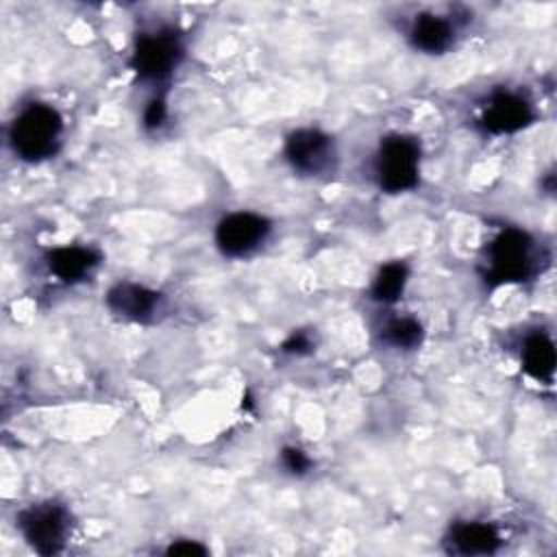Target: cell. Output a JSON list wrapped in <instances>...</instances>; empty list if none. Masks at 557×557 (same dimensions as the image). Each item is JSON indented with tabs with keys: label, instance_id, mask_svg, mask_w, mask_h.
<instances>
[{
	"label": "cell",
	"instance_id": "obj_9",
	"mask_svg": "<svg viewBox=\"0 0 557 557\" xmlns=\"http://www.w3.org/2000/svg\"><path fill=\"white\" fill-rule=\"evenodd\" d=\"M161 305V294L137 283H117L107 294V307L126 320H150Z\"/></svg>",
	"mask_w": 557,
	"mask_h": 557
},
{
	"label": "cell",
	"instance_id": "obj_1",
	"mask_svg": "<svg viewBox=\"0 0 557 557\" xmlns=\"http://www.w3.org/2000/svg\"><path fill=\"white\" fill-rule=\"evenodd\" d=\"M63 133V117L44 102L26 104L9 128L13 152L24 161H41L57 152Z\"/></svg>",
	"mask_w": 557,
	"mask_h": 557
},
{
	"label": "cell",
	"instance_id": "obj_5",
	"mask_svg": "<svg viewBox=\"0 0 557 557\" xmlns=\"http://www.w3.org/2000/svg\"><path fill=\"white\" fill-rule=\"evenodd\" d=\"M183 59V44L172 30L144 33L137 37L131 67L141 81H161L174 72Z\"/></svg>",
	"mask_w": 557,
	"mask_h": 557
},
{
	"label": "cell",
	"instance_id": "obj_6",
	"mask_svg": "<svg viewBox=\"0 0 557 557\" xmlns=\"http://www.w3.org/2000/svg\"><path fill=\"white\" fill-rule=\"evenodd\" d=\"M285 159L294 172L320 176L333 170L335 146L320 128H298L285 139Z\"/></svg>",
	"mask_w": 557,
	"mask_h": 557
},
{
	"label": "cell",
	"instance_id": "obj_13",
	"mask_svg": "<svg viewBox=\"0 0 557 557\" xmlns=\"http://www.w3.org/2000/svg\"><path fill=\"white\" fill-rule=\"evenodd\" d=\"M520 357H522V368L531 379L544 381V383H548L553 379L557 357H555V346L548 335H544V333L529 335L524 339Z\"/></svg>",
	"mask_w": 557,
	"mask_h": 557
},
{
	"label": "cell",
	"instance_id": "obj_18",
	"mask_svg": "<svg viewBox=\"0 0 557 557\" xmlns=\"http://www.w3.org/2000/svg\"><path fill=\"white\" fill-rule=\"evenodd\" d=\"M311 348H313L311 337H309L305 331L292 333V335L285 339V344H283V350L289 352V355H307Z\"/></svg>",
	"mask_w": 557,
	"mask_h": 557
},
{
	"label": "cell",
	"instance_id": "obj_7",
	"mask_svg": "<svg viewBox=\"0 0 557 557\" xmlns=\"http://www.w3.org/2000/svg\"><path fill=\"white\" fill-rule=\"evenodd\" d=\"M270 233V222L252 211L224 215L215 226V246L226 257H246L257 250Z\"/></svg>",
	"mask_w": 557,
	"mask_h": 557
},
{
	"label": "cell",
	"instance_id": "obj_14",
	"mask_svg": "<svg viewBox=\"0 0 557 557\" xmlns=\"http://www.w3.org/2000/svg\"><path fill=\"white\" fill-rule=\"evenodd\" d=\"M407 276H409V270L403 261L385 263L372 281V287H370L372 298L376 302H383V305L396 302L400 298V294L405 292Z\"/></svg>",
	"mask_w": 557,
	"mask_h": 557
},
{
	"label": "cell",
	"instance_id": "obj_19",
	"mask_svg": "<svg viewBox=\"0 0 557 557\" xmlns=\"http://www.w3.org/2000/svg\"><path fill=\"white\" fill-rule=\"evenodd\" d=\"M170 555H207V548L194 540H178L168 546Z\"/></svg>",
	"mask_w": 557,
	"mask_h": 557
},
{
	"label": "cell",
	"instance_id": "obj_15",
	"mask_svg": "<svg viewBox=\"0 0 557 557\" xmlns=\"http://www.w3.org/2000/svg\"><path fill=\"white\" fill-rule=\"evenodd\" d=\"M385 339L396 348H416L422 342V324L416 318H396L387 324Z\"/></svg>",
	"mask_w": 557,
	"mask_h": 557
},
{
	"label": "cell",
	"instance_id": "obj_8",
	"mask_svg": "<svg viewBox=\"0 0 557 557\" xmlns=\"http://www.w3.org/2000/svg\"><path fill=\"white\" fill-rule=\"evenodd\" d=\"M533 120V107L516 91L494 94L481 113V124L492 135H509L529 126Z\"/></svg>",
	"mask_w": 557,
	"mask_h": 557
},
{
	"label": "cell",
	"instance_id": "obj_4",
	"mask_svg": "<svg viewBox=\"0 0 557 557\" xmlns=\"http://www.w3.org/2000/svg\"><path fill=\"white\" fill-rule=\"evenodd\" d=\"M20 531L24 540L41 555H54L63 548L70 533V513L63 505L39 503L20 513Z\"/></svg>",
	"mask_w": 557,
	"mask_h": 557
},
{
	"label": "cell",
	"instance_id": "obj_16",
	"mask_svg": "<svg viewBox=\"0 0 557 557\" xmlns=\"http://www.w3.org/2000/svg\"><path fill=\"white\" fill-rule=\"evenodd\" d=\"M281 461H283L285 470H289L292 474H305L311 466V459L305 455V450H300L296 446H285L281 450Z\"/></svg>",
	"mask_w": 557,
	"mask_h": 557
},
{
	"label": "cell",
	"instance_id": "obj_11",
	"mask_svg": "<svg viewBox=\"0 0 557 557\" xmlns=\"http://www.w3.org/2000/svg\"><path fill=\"white\" fill-rule=\"evenodd\" d=\"M450 550L459 555H490L498 548L500 537L487 522H457L448 533Z\"/></svg>",
	"mask_w": 557,
	"mask_h": 557
},
{
	"label": "cell",
	"instance_id": "obj_10",
	"mask_svg": "<svg viewBox=\"0 0 557 557\" xmlns=\"http://www.w3.org/2000/svg\"><path fill=\"white\" fill-rule=\"evenodd\" d=\"M409 41L416 50L424 54H442L455 41L453 24L437 13H420L411 22Z\"/></svg>",
	"mask_w": 557,
	"mask_h": 557
},
{
	"label": "cell",
	"instance_id": "obj_2",
	"mask_svg": "<svg viewBox=\"0 0 557 557\" xmlns=\"http://www.w3.org/2000/svg\"><path fill=\"white\" fill-rule=\"evenodd\" d=\"M374 176L383 191L400 194L418 185L420 144L409 135H389L381 141L374 157Z\"/></svg>",
	"mask_w": 557,
	"mask_h": 557
},
{
	"label": "cell",
	"instance_id": "obj_17",
	"mask_svg": "<svg viewBox=\"0 0 557 557\" xmlns=\"http://www.w3.org/2000/svg\"><path fill=\"white\" fill-rule=\"evenodd\" d=\"M168 117V107H165V100L163 98H152L146 109H144V126L148 131H157L163 126Z\"/></svg>",
	"mask_w": 557,
	"mask_h": 557
},
{
	"label": "cell",
	"instance_id": "obj_3",
	"mask_svg": "<svg viewBox=\"0 0 557 557\" xmlns=\"http://www.w3.org/2000/svg\"><path fill=\"white\" fill-rule=\"evenodd\" d=\"M533 242L524 231L505 228L487 250L485 278L494 285L518 283L533 272Z\"/></svg>",
	"mask_w": 557,
	"mask_h": 557
},
{
	"label": "cell",
	"instance_id": "obj_12",
	"mask_svg": "<svg viewBox=\"0 0 557 557\" xmlns=\"http://www.w3.org/2000/svg\"><path fill=\"white\" fill-rule=\"evenodd\" d=\"M98 252L85 246H61L48 252L46 263L48 270L65 281V283H74L81 281L85 274L91 272V268L98 263Z\"/></svg>",
	"mask_w": 557,
	"mask_h": 557
}]
</instances>
